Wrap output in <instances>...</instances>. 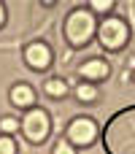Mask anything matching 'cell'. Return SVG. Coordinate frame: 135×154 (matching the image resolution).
Masks as SVG:
<instances>
[{
    "label": "cell",
    "instance_id": "obj_3",
    "mask_svg": "<svg viewBox=\"0 0 135 154\" xmlns=\"http://www.w3.org/2000/svg\"><path fill=\"white\" fill-rule=\"evenodd\" d=\"M97 43L106 49V51H122L130 41V27L124 19L119 16H106L100 24H97Z\"/></svg>",
    "mask_w": 135,
    "mask_h": 154
},
{
    "label": "cell",
    "instance_id": "obj_1",
    "mask_svg": "<svg viewBox=\"0 0 135 154\" xmlns=\"http://www.w3.org/2000/svg\"><path fill=\"white\" fill-rule=\"evenodd\" d=\"M108 154H135V106L119 111L103 130Z\"/></svg>",
    "mask_w": 135,
    "mask_h": 154
},
{
    "label": "cell",
    "instance_id": "obj_4",
    "mask_svg": "<svg viewBox=\"0 0 135 154\" xmlns=\"http://www.w3.org/2000/svg\"><path fill=\"white\" fill-rule=\"evenodd\" d=\"M19 133L24 135L27 143H43L49 138V133H51V116H49V111H43L38 106L30 108V111H24V116L19 119Z\"/></svg>",
    "mask_w": 135,
    "mask_h": 154
},
{
    "label": "cell",
    "instance_id": "obj_12",
    "mask_svg": "<svg viewBox=\"0 0 135 154\" xmlns=\"http://www.w3.org/2000/svg\"><path fill=\"white\" fill-rule=\"evenodd\" d=\"M111 8H114V0H92L89 3V11L97 16V14H111Z\"/></svg>",
    "mask_w": 135,
    "mask_h": 154
},
{
    "label": "cell",
    "instance_id": "obj_10",
    "mask_svg": "<svg viewBox=\"0 0 135 154\" xmlns=\"http://www.w3.org/2000/svg\"><path fill=\"white\" fill-rule=\"evenodd\" d=\"M43 92H46L49 97H54V100H62V97L70 92V87H68V81H65V79L51 76V79H46V81H43Z\"/></svg>",
    "mask_w": 135,
    "mask_h": 154
},
{
    "label": "cell",
    "instance_id": "obj_11",
    "mask_svg": "<svg viewBox=\"0 0 135 154\" xmlns=\"http://www.w3.org/2000/svg\"><path fill=\"white\" fill-rule=\"evenodd\" d=\"M0 133H3V135L19 133V119H16V116H3V119H0Z\"/></svg>",
    "mask_w": 135,
    "mask_h": 154
},
{
    "label": "cell",
    "instance_id": "obj_6",
    "mask_svg": "<svg viewBox=\"0 0 135 154\" xmlns=\"http://www.w3.org/2000/svg\"><path fill=\"white\" fill-rule=\"evenodd\" d=\"M51 60H54V54H51V46H49V43L32 41V43L24 46V65H27L30 70L43 73V70L51 65Z\"/></svg>",
    "mask_w": 135,
    "mask_h": 154
},
{
    "label": "cell",
    "instance_id": "obj_9",
    "mask_svg": "<svg viewBox=\"0 0 135 154\" xmlns=\"http://www.w3.org/2000/svg\"><path fill=\"white\" fill-rule=\"evenodd\" d=\"M73 95H76V100H78V103H87V106L100 100L97 84H89V81H78V84H76V89H73Z\"/></svg>",
    "mask_w": 135,
    "mask_h": 154
},
{
    "label": "cell",
    "instance_id": "obj_2",
    "mask_svg": "<svg viewBox=\"0 0 135 154\" xmlns=\"http://www.w3.org/2000/svg\"><path fill=\"white\" fill-rule=\"evenodd\" d=\"M62 32H65V41H68L70 49H84L97 35V16L89 8H73L65 16Z\"/></svg>",
    "mask_w": 135,
    "mask_h": 154
},
{
    "label": "cell",
    "instance_id": "obj_14",
    "mask_svg": "<svg viewBox=\"0 0 135 154\" xmlns=\"http://www.w3.org/2000/svg\"><path fill=\"white\" fill-rule=\"evenodd\" d=\"M51 154H76V146H70V141H57L54 143V149H51Z\"/></svg>",
    "mask_w": 135,
    "mask_h": 154
},
{
    "label": "cell",
    "instance_id": "obj_8",
    "mask_svg": "<svg viewBox=\"0 0 135 154\" xmlns=\"http://www.w3.org/2000/svg\"><path fill=\"white\" fill-rule=\"evenodd\" d=\"M35 100H38L35 89H32L30 84H24V81L14 84V87L8 89V103H11L14 108H19V111H30V108H35Z\"/></svg>",
    "mask_w": 135,
    "mask_h": 154
},
{
    "label": "cell",
    "instance_id": "obj_7",
    "mask_svg": "<svg viewBox=\"0 0 135 154\" xmlns=\"http://www.w3.org/2000/svg\"><path fill=\"white\" fill-rule=\"evenodd\" d=\"M78 76H81V81L97 84V81H106V79L111 76V68H108V62H106V60L92 57V60H84V62L78 65Z\"/></svg>",
    "mask_w": 135,
    "mask_h": 154
},
{
    "label": "cell",
    "instance_id": "obj_5",
    "mask_svg": "<svg viewBox=\"0 0 135 154\" xmlns=\"http://www.w3.org/2000/svg\"><path fill=\"white\" fill-rule=\"evenodd\" d=\"M65 141H70V146H76V149L92 146L97 141V125H95V119H89V116L70 119V125L65 130Z\"/></svg>",
    "mask_w": 135,
    "mask_h": 154
},
{
    "label": "cell",
    "instance_id": "obj_15",
    "mask_svg": "<svg viewBox=\"0 0 135 154\" xmlns=\"http://www.w3.org/2000/svg\"><path fill=\"white\" fill-rule=\"evenodd\" d=\"M3 24H5V5L0 3V27H3Z\"/></svg>",
    "mask_w": 135,
    "mask_h": 154
},
{
    "label": "cell",
    "instance_id": "obj_13",
    "mask_svg": "<svg viewBox=\"0 0 135 154\" xmlns=\"http://www.w3.org/2000/svg\"><path fill=\"white\" fill-rule=\"evenodd\" d=\"M0 154H16V141L11 135H0Z\"/></svg>",
    "mask_w": 135,
    "mask_h": 154
}]
</instances>
